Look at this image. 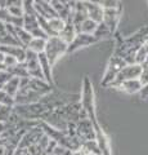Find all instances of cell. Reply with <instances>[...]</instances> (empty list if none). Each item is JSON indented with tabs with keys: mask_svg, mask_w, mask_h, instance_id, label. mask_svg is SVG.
<instances>
[{
	"mask_svg": "<svg viewBox=\"0 0 148 155\" xmlns=\"http://www.w3.org/2000/svg\"><path fill=\"white\" fill-rule=\"evenodd\" d=\"M81 110L85 113L87 118L94 125H97V114H95V104H94V91L89 76L84 78L83 81V89H81V101H80Z\"/></svg>",
	"mask_w": 148,
	"mask_h": 155,
	"instance_id": "obj_1",
	"label": "cell"
},
{
	"mask_svg": "<svg viewBox=\"0 0 148 155\" xmlns=\"http://www.w3.org/2000/svg\"><path fill=\"white\" fill-rule=\"evenodd\" d=\"M67 48H68V44H66L58 36H52L46 40L44 54L46 56L48 60H49L50 65L54 66L55 62L58 61L65 53H67Z\"/></svg>",
	"mask_w": 148,
	"mask_h": 155,
	"instance_id": "obj_2",
	"label": "cell"
},
{
	"mask_svg": "<svg viewBox=\"0 0 148 155\" xmlns=\"http://www.w3.org/2000/svg\"><path fill=\"white\" fill-rule=\"evenodd\" d=\"M125 66H126V64H125V61H124L121 57L113 54V56L111 57V60H109V62H108L106 74H104L103 80H102V85H104V87H111L112 81L115 80L116 75H117L118 72H120Z\"/></svg>",
	"mask_w": 148,
	"mask_h": 155,
	"instance_id": "obj_3",
	"label": "cell"
},
{
	"mask_svg": "<svg viewBox=\"0 0 148 155\" xmlns=\"http://www.w3.org/2000/svg\"><path fill=\"white\" fill-rule=\"evenodd\" d=\"M142 72V66L133 64V65H126L124 69L118 72L115 78V80L112 81L111 87H115V88H120V85L124 83V81L131 80V79H138Z\"/></svg>",
	"mask_w": 148,
	"mask_h": 155,
	"instance_id": "obj_4",
	"label": "cell"
},
{
	"mask_svg": "<svg viewBox=\"0 0 148 155\" xmlns=\"http://www.w3.org/2000/svg\"><path fill=\"white\" fill-rule=\"evenodd\" d=\"M75 134L81 142L85 141H92L95 140V129H94V124L90 122L88 118H83L76 123V128H75Z\"/></svg>",
	"mask_w": 148,
	"mask_h": 155,
	"instance_id": "obj_5",
	"label": "cell"
},
{
	"mask_svg": "<svg viewBox=\"0 0 148 155\" xmlns=\"http://www.w3.org/2000/svg\"><path fill=\"white\" fill-rule=\"evenodd\" d=\"M98 40L95 39L94 35H88V34H76V36L74 38V40L68 44L67 48V53H72L75 51L80 49V48H85V47H89L97 43Z\"/></svg>",
	"mask_w": 148,
	"mask_h": 155,
	"instance_id": "obj_6",
	"label": "cell"
},
{
	"mask_svg": "<svg viewBox=\"0 0 148 155\" xmlns=\"http://www.w3.org/2000/svg\"><path fill=\"white\" fill-rule=\"evenodd\" d=\"M120 14H121V7L115 8V9H104L102 22L107 26V28L111 31V34L116 31L117 25H118V19H120Z\"/></svg>",
	"mask_w": 148,
	"mask_h": 155,
	"instance_id": "obj_7",
	"label": "cell"
},
{
	"mask_svg": "<svg viewBox=\"0 0 148 155\" xmlns=\"http://www.w3.org/2000/svg\"><path fill=\"white\" fill-rule=\"evenodd\" d=\"M85 9H87V14L88 18L92 21L101 23L103 21V12L104 9L99 5L98 2H84Z\"/></svg>",
	"mask_w": 148,
	"mask_h": 155,
	"instance_id": "obj_8",
	"label": "cell"
},
{
	"mask_svg": "<svg viewBox=\"0 0 148 155\" xmlns=\"http://www.w3.org/2000/svg\"><path fill=\"white\" fill-rule=\"evenodd\" d=\"M95 129V142H97L101 155H111V149H109V141L107 138L106 133L103 132V129L99 127V124L94 125Z\"/></svg>",
	"mask_w": 148,
	"mask_h": 155,
	"instance_id": "obj_9",
	"label": "cell"
},
{
	"mask_svg": "<svg viewBox=\"0 0 148 155\" xmlns=\"http://www.w3.org/2000/svg\"><path fill=\"white\" fill-rule=\"evenodd\" d=\"M34 8H35V12H36L37 16L44 17V18L48 19V21L57 17L53 7L50 5V2H44V0H40V2H34Z\"/></svg>",
	"mask_w": 148,
	"mask_h": 155,
	"instance_id": "obj_10",
	"label": "cell"
},
{
	"mask_svg": "<svg viewBox=\"0 0 148 155\" xmlns=\"http://www.w3.org/2000/svg\"><path fill=\"white\" fill-rule=\"evenodd\" d=\"M0 52L4 53V56L14 57L18 62H20V64H23L25 60H26V48H23V47L0 45Z\"/></svg>",
	"mask_w": 148,
	"mask_h": 155,
	"instance_id": "obj_11",
	"label": "cell"
},
{
	"mask_svg": "<svg viewBox=\"0 0 148 155\" xmlns=\"http://www.w3.org/2000/svg\"><path fill=\"white\" fill-rule=\"evenodd\" d=\"M37 58H39V65H40V69L43 71V75H44V79L45 81L49 85H53V75H52V66L49 60L46 58V56L43 53H39L37 54Z\"/></svg>",
	"mask_w": 148,
	"mask_h": 155,
	"instance_id": "obj_12",
	"label": "cell"
},
{
	"mask_svg": "<svg viewBox=\"0 0 148 155\" xmlns=\"http://www.w3.org/2000/svg\"><path fill=\"white\" fill-rule=\"evenodd\" d=\"M75 36H76V30H75V27L72 25V21L66 22V26H65L63 30H62V32L58 35V38L61 39V40H63L66 44H70V43L74 40Z\"/></svg>",
	"mask_w": 148,
	"mask_h": 155,
	"instance_id": "obj_13",
	"label": "cell"
},
{
	"mask_svg": "<svg viewBox=\"0 0 148 155\" xmlns=\"http://www.w3.org/2000/svg\"><path fill=\"white\" fill-rule=\"evenodd\" d=\"M143 88L139 79H131V80H128V81H124V83L120 85V89H122L124 92H126L129 94H135V93H139L140 89Z\"/></svg>",
	"mask_w": 148,
	"mask_h": 155,
	"instance_id": "obj_14",
	"label": "cell"
},
{
	"mask_svg": "<svg viewBox=\"0 0 148 155\" xmlns=\"http://www.w3.org/2000/svg\"><path fill=\"white\" fill-rule=\"evenodd\" d=\"M66 22L62 21L61 18L55 17L53 19H49V32H50V38L52 36H58L62 32V30L65 28Z\"/></svg>",
	"mask_w": 148,
	"mask_h": 155,
	"instance_id": "obj_15",
	"label": "cell"
},
{
	"mask_svg": "<svg viewBox=\"0 0 148 155\" xmlns=\"http://www.w3.org/2000/svg\"><path fill=\"white\" fill-rule=\"evenodd\" d=\"M97 27H98V23L88 18V19H85V21L79 26L76 34H88V35H94Z\"/></svg>",
	"mask_w": 148,
	"mask_h": 155,
	"instance_id": "obj_16",
	"label": "cell"
},
{
	"mask_svg": "<svg viewBox=\"0 0 148 155\" xmlns=\"http://www.w3.org/2000/svg\"><path fill=\"white\" fill-rule=\"evenodd\" d=\"M45 45H46V40H44V39L34 38L30 41V44L27 45L26 49L34 52V53H36V54H39V53H43L45 51Z\"/></svg>",
	"mask_w": 148,
	"mask_h": 155,
	"instance_id": "obj_17",
	"label": "cell"
},
{
	"mask_svg": "<svg viewBox=\"0 0 148 155\" xmlns=\"http://www.w3.org/2000/svg\"><path fill=\"white\" fill-rule=\"evenodd\" d=\"M20 78H12L8 83L3 87V91H5L8 94H11L12 97H16L18 91H20Z\"/></svg>",
	"mask_w": 148,
	"mask_h": 155,
	"instance_id": "obj_18",
	"label": "cell"
},
{
	"mask_svg": "<svg viewBox=\"0 0 148 155\" xmlns=\"http://www.w3.org/2000/svg\"><path fill=\"white\" fill-rule=\"evenodd\" d=\"M9 72L14 76V78H20V79H23V78H30L28 76V72H27V67L25 65V62L23 64H17L12 69H8Z\"/></svg>",
	"mask_w": 148,
	"mask_h": 155,
	"instance_id": "obj_19",
	"label": "cell"
},
{
	"mask_svg": "<svg viewBox=\"0 0 148 155\" xmlns=\"http://www.w3.org/2000/svg\"><path fill=\"white\" fill-rule=\"evenodd\" d=\"M148 56V43L146 41L142 47H139V49L135 52V64L137 65H143L146 61V58Z\"/></svg>",
	"mask_w": 148,
	"mask_h": 155,
	"instance_id": "obj_20",
	"label": "cell"
},
{
	"mask_svg": "<svg viewBox=\"0 0 148 155\" xmlns=\"http://www.w3.org/2000/svg\"><path fill=\"white\" fill-rule=\"evenodd\" d=\"M0 105L7 106V107H14L16 106V101H14V97H12L11 94H8L5 91H0Z\"/></svg>",
	"mask_w": 148,
	"mask_h": 155,
	"instance_id": "obj_21",
	"label": "cell"
},
{
	"mask_svg": "<svg viewBox=\"0 0 148 155\" xmlns=\"http://www.w3.org/2000/svg\"><path fill=\"white\" fill-rule=\"evenodd\" d=\"M111 35H112L111 31L108 30L107 26L104 25L103 22L98 23V27H97V30H95V32H94V36H95L97 40H101V39H103V38H108Z\"/></svg>",
	"mask_w": 148,
	"mask_h": 155,
	"instance_id": "obj_22",
	"label": "cell"
},
{
	"mask_svg": "<svg viewBox=\"0 0 148 155\" xmlns=\"http://www.w3.org/2000/svg\"><path fill=\"white\" fill-rule=\"evenodd\" d=\"M13 114V107H7V106L0 105V122L8 123Z\"/></svg>",
	"mask_w": 148,
	"mask_h": 155,
	"instance_id": "obj_23",
	"label": "cell"
},
{
	"mask_svg": "<svg viewBox=\"0 0 148 155\" xmlns=\"http://www.w3.org/2000/svg\"><path fill=\"white\" fill-rule=\"evenodd\" d=\"M13 78V75L9 72V70L7 69H3L2 71H0V87H4L9 80H11Z\"/></svg>",
	"mask_w": 148,
	"mask_h": 155,
	"instance_id": "obj_24",
	"label": "cell"
},
{
	"mask_svg": "<svg viewBox=\"0 0 148 155\" xmlns=\"http://www.w3.org/2000/svg\"><path fill=\"white\" fill-rule=\"evenodd\" d=\"M99 5H101L103 9H115V8H120L121 4L120 2H111V0H103V2H98Z\"/></svg>",
	"mask_w": 148,
	"mask_h": 155,
	"instance_id": "obj_25",
	"label": "cell"
},
{
	"mask_svg": "<svg viewBox=\"0 0 148 155\" xmlns=\"http://www.w3.org/2000/svg\"><path fill=\"white\" fill-rule=\"evenodd\" d=\"M17 64H20L16 58L14 57H11V56H5L4 57V62H3V65H4V67L8 70V69H12V67H14Z\"/></svg>",
	"mask_w": 148,
	"mask_h": 155,
	"instance_id": "obj_26",
	"label": "cell"
},
{
	"mask_svg": "<svg viewBox=\"0 0 148 155\" xmlns=\"http://www.w3.org/2000/svg\"><path fill=\"white\" fill-rule=\"evenodd\" d=\"M138 79H139L142 87L148 84V69L147 67H142V72H140V75H139Z\"/></svg>",
	"mask_w": 148,
	"mask_h": 155,
	"instance_id": "obj_27",
	"label": "cell"
},
{
	"mask_svg": "<svg viewBox=\"0 0 148 155\" xmlns=\"http://www.w3.org/2000/svg\"><path fill=\"white\" fill-rule=\"evenodd\" d=\"M8 34H9V32H8V30H7V25L0 21V41H2L3 39L8 35Z\"/></svg>",
	"mask_w": 148,
	"mask_h": 155,
	"instance_id": "obj_28",
	"label": "cell"
},
{
	"mask_svg": "<svg viewBox=\"0 0 148 155\" xmlns=\"http://www.w3.org/2000/svg\"><path fill=\"white\" fill-rule=\"evenodd\" d=\"M139 96H140V98H148V84L144 85V87H143V88L140 89Z\"/></svg>",
	"mask_w": 148,
	"mask_h": 155,
	"instance_id": "obj_29",
	"label": "cell"
},
{
	"mask_svg": "<svg viewBox=\"0 0 148 155\" xmlns=\"http://www.w3.org/2000/svg\"><path fill=\"white\" fill-rule=\"evenodd\" d=\"M4 130H5V123L0 122V137H2V134L4 133Z\"/></svg>",
	"mask_w": 148,
	"mask_h": 155,
	"instance_id": "obj_30",
	"label": "cell"
},
{
	"mask_svg": "<svg viewBox=\"0 0 148 155\" xmlns=\"http://www.w3.org/2000/svg\"><path fill=\"white\" fill-rule=\"evenodd\" d=\"M4 57H5V56H4V53L0 52V65H3V62H4Z\"/></svg>",
	"mask_w": 148,
	"mask_h": 155,
	"instance_id": "obj_31",
	"label": "cell"
},
{
	"mask_svg": "<svg viewBox=\"0 0 148 155\" xmlns=\"http://www.w3.org/2000/svg\"><path fill=\"white\" fill-rule=\"evenodd\" d=\"M0 155H5V150H4V146H0Z\"/></svg>",
	"mask_w": 148,
	"mask_h": 155,
	"instance_id": "obj_32",
	"label": "cell"
},
{
	"mask_svg": "<svg viewBox=\"0 0 148 155\" xmlns=\"http://www.w3.org/2000/svg\"><path fill=\"white\" fill-rule=\"evenodd\" d=\"M3 69H5V67H4V65H0V71H2Z\"/></svg>",
	"mask_w": 148,
	"mask_h": 155,
	"instance_id": "obj_33",
	"label": "cell"
},
{
	"mask_svg": "<svg viewBox=\"0 0 148 155\" xmlns=\"http://www.w3.org/2000/svg\"><path fill=\"white\" fill-rule=\"evenodd\" d=\"M146 41H147V43H148V38H147V40H146Z\"/></svg>",
	"mask_w": 148,
	"mask_h": 155,
	"instance_id": "obj_34",
	"label": "cell"
},
{
	"mask_svg": "<svg viewBox=\"0 0 148 155\" xmlns=\"http://www.w3.org/2000/svg\"><path fill=\"white\" fill-rule=\"evenodd\" d=\"M147 69H148V67H147Z\"/></svg>",
	"mask_w": 148,
	"mask_h": 155,
	"instance_id": "obj_35",
	"label": "cell"
}]
</instances>
